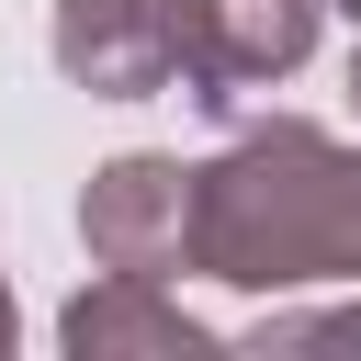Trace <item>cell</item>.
<instances>
[{"label": "cell", "instance_id": "obj_2", "mask_svg": "<svg viewBox=\"0 0 361 361\" xmlns=\"http://www.w3.org/2000/svg\"><path fill=\"white\" fill-rule=\"evenodd\" d=\"M79 237H90V259H102V271H135V282L192 271V169H180V158H158V147L102 158V169H90V192H79Z\"/></svg>", "mask_w": 361, "mask_h": 361}, {"label": "cell", "instance_id": "obj_5", "mask_svg": "<svg viewBox=\"0 0 361 361\" xmlns=\"http://www.w3.org/2000/svg\"><path fill=\"white\" fill-rule=\"evenodd\" d=\"M56 338H68V361H203L214 350V327L180 316V293L169 282H135V271H102L56 316Z\"/></svg>", "mask_w": 361, "mask_h": 361}, {"label": "cell", "instance_id": "obj_3", "mask_svg": "<svg viewBox=\"0 0 361 361\" xmlns=\"http://www.w3.org/2000/svg\"><path fill=\"white\" fill-rule=\"evenodd\" d=\"M192 11L203 0H56V68L90 102H147L180 79Z\"/></svg>", "mask_w": 361, "mask_h": 361}, {"label": "cell", "instance_id": "obj_4", "mask_svg": "<svg viewBox=\"0 0 361 361\" xmlns=\"http://www.w3.org/2000/svg\"><path fill=\"white\" fill-rule=\"evenodd\" d=\"M316 56V0H203L192 11V45H180V90L237 113L248 90L293 79Z\"/></svg>", "mask_w": 361, "mask_h": 361}, {"label": "cell", "instance_id": "obj_7", "mask_svg": "<svg viewBox=\"0 0 361 361\" xmlns=\"http://www.w3.org/2000/svg\"><path fill=\"white\" fill-rule=\"evenodd\" d=\"M11 338H23V316H11V271H0V361H11Z\"/></svg>", "mask_w": 361, "mask_h": 361}, {"label": "cell", "instance_id": "obj_8", "mask_svg": "<svg viewBox=\"0 0 361 361\" xmlns=\"http://www.w3.org/2000/svg\"><path fill=\"white\" fill-rule=\"evenodd\" d=\"M350 113H361V45H350Z\"/></svg>", "mask_w": 361, "mask_h": 361}, {"label": "cell", "instance_id": "obj_9", "mask_svg": "<svg viewBox=\"0 0 361 361\" xmlns=\"http://www.w3.org/2000/svg\"><path fill=\"white\" fill-rule=\"evenodd\" d=\"M316 11H350V34H361V0H316Z\"/></svg>", "mask_w": 361, "mask_h": 361}, {"label": "cell", "instance_id": "obj_6", "mask_svg": "<svg viewBox=\"0 0 361 361\" xmlns=\"http://www.w3.org/2000/svg\"><path fill=\"white\" fill-rule=\"evenodd\" d=\"M259 350H361V305H327V316H259Z\"/></svg>", "mask_w": 361, "mask_h": 361}, {"label": "cell", "instance_id": "obj_1", "mask_svg": "<svg viewBox=\"0 0 361 361\" xmlns=\"http://www.w3.org/2000/svg\"><path fill=\"white\" fill-rule=\"evenodd\" d=\"M192 271L237 293L361 282V147L293 113L248 124L226 158L192 169Z\"/></svg>", "mask_w": 361, "mask_h": 361}]
</instances>
